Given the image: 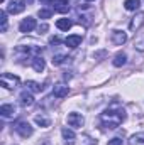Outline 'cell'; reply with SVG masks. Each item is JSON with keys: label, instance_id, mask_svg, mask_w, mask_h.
<instances>
[{"label": "cell", "instance_id": "obj_18", "mask_svg": "<svg viewBox=\"0 0 144 145\" xmlns=\"http://www.w3.org/2000/svg\"><path fill=\"white\" fill-rule=\"evenodd\" d=\"M61 135H63V138H65L68 144H73V142L76 140L75 132H73V130H70V128H63V130H61Z\"/></svg>", "mask_w": 144, "mask_h": 145}, {"label": "cell", "instance_id": "obj_30", "mask_svg": "<svg viewBox=\"0 0 144 145\" xmlns=\"http://www.w3.org/2000/svg\"><path fill=\"white\" fill-rule=\"evenodd\" d=\"M48 31V24H42V25H39V34H44Z\"/></svg>", "mask_w": 144, "mask_h": 145}, {"label": "cell", "instance_id": "obj_10", "mask_svg": "<svg viewBox=\"0 0 144 145\" xmlns=\"http://www.w3.org/2000/svg\"><path fill=\"white\" fill-rule=\"evenodd\" d=\"M126 40H127L126 32H122V31H114L112 32V42L115 46H122V44H126Z\"/></svg>", "mask_w": 144, "mask_h": 145}, {"label": "cell", "instance_id": "obj_7", "mask_svg": "<svg viewBox=\"0 0 144 145\" xmlns=\"http://www.w3.org/2000/svg\"><path fill=\"white\" fill-rule=\"evenodd\" d=\"M19 98H20V105H22V106H26V108H27V106H32V105H34V96H32V93H31L29 89L22 91Z\"/></svg>", "mask_w": 144, "mask_h": 145}, {"label": "cell", "instance_id": "obj_25", "mask_svg": "<svg viewBox=\"0 0 144 145\" xmlns=\"http://www.w3.org/2000/svg\"><path fill=\"white\" fill-rule=\"evenodd\" d=\"M107 145H124L122 142V138H119V137H115V138H112V140H108Z\"/></svg>", "mask_w": 144, "mask_h": 145}, {"label": "cell", "instance_id": "obj_15", "mask_svg": "<svg viewBox=\"0 0 144 145\" xmlns=\"http://www.w3.org/2000/svg\"><path fill=\"white\" fill-rule=\"evenodd\" d=\"M114 66L115 68H120V66H124L126 63H127V56H126V52H117L115 56H114Z\"/></svg>", "mask_w": 144, "mask_h": 145}, {"label": "cell", "instance_id": "obj_12", "mask_svg": "<svg viewBox=\"0 0 144 145\" xmlns=\"http://www.w3.org/2000/svg\"><path fill=\"white\" fill-rule=\"evenodd\" d=\"M0 115H2L3 118L14 116V115H15V106H14V105H2V106H0Z\"/></svg>", "mask_w": 144, "mask_h": 145}, {"label": "cell", "instance_id": "obj_34", "mask_svg": "<svg viewBox=\"0 0 144 145\" xmlns=\"http://www.w3.org/2000/svg\"><path fill=\"white\" fill-rule=\"evenodd\" d=\"M0 2H2V3H3V2H5V0H0Z\"/></svg>", "mask_w": 144, "mask_h": 145}, {"label": "cell", "instance_id": "obj_2", "mask_svg": "<svg viewBox=\"0 0 144 145\" xmlns=\"http://www.w3.org/2000/svg\"><path fill=\"white\" fill-rule=\"evenodd\" d=\"M0 83H2L3 88H7V89H14V88L20 83V79H19L17 76L10 74V72H2V76H0Z\"/></svg>", "mask_w": 144, "mask_h": 145}, {"label": "cell", "instance_id": "obj_19", "mask_svg": "<svg viewBox=\"0 0 144 145\" xmlns=\"http://www.w3.org/2000/svg\"><path fill=\"white\" fill-rule=\"evenodd\" d=\"M71 25H73V22L70 19H59V20L56 22V27H58L59 31H68Z\"/></svg>", "mask_w": 144, "mask_h": 145}, {"label": "cell", "instance_id": "obj_32", "mask_svg": "<svg viewBox=\"0 0 144 145\" xmlns=\"http://www.w3.org/2000/svg\"><path fill=\"white\" fill-rule=\"evenodd\" d=\"M41 2H44V3H48V2H54V0H41Z\"/></svg>", "mask_w": 144, "mask_h": 145}, {"label": "cell", "instance_id": "obj_16", "mask_svg": "<svg viewBox=\"0 0 144 145\" xmlns=\"http://www.w3.org/2000/svg\"><path fill=\"white\" fill-rule=\"evenodd\" d=\"M127 144L129 145H144V132H139V133L132 135Z\"/></svg>", "mask_w": 144, "mask_h": 145}, {"label": "cell", "instance_id": "obj_20", "mask_svg": "<svg viewBox=\"0 0 144 145\" xmlns=\"http://www.w3.org/2000/svg\"><path fill=\"white\" fill-rule=\"evenodd\" d=\"M139 5H141V0H126L124 2L126 10H137Z\"/></svg>", "mask_w": 144, "mask_h": 145}, {"label": "cell", "instance_id": "obj_35", "mask_svg": "<svg viewBox=\"0 0 144 145\" xmlns=\"http://www.w3.org/2000/svg\"><path fill=\"white\" fill-rule=\"evenodd\" d=\"M85 2H92V0H85Z\"/></svg>", "mask_w": 144, "mask_h": 145}, {"label": "cell", "instance_id": "obj_22", "mask_svg": "<svg viewBox=\"0 0 144 145\" xmlns=\"http://www.w3.org/2000/svg\"><path fill=\"white\" fill-rule=\"evenodd\" d=\"M66 59H68V57H66L65 54H54L53 59H51V63H53V66H59V64H63Z\"/></svg>", "mask_w": 144, "mask_h": 145}, {"label": "cell", "instance_id": "obj_23", "mask_svg": "<svg viewBox=\"0 0 144 145\" xmlns=\"http://www.w3.org/2000/svg\"><path fill=\"white\" fill-rule=\"evenodd\" d=\"M0 20H2V32H7V25H9V22H7V12H5V10L0 12Z\"/></svg>", "mask_w": 144, "mask_h": 145}, {"label": "cell", "instance_id": "obj_31", "mask_svg": "<svg viewBox=\"0 0 144 145\" xmlns=\"http://www.w3.org/2000/svg\"><path fill=\"white\" fill-rule=\"evenodd\" d=\"M32 2H34V0H24V3H29V5H31Z\"/></svg>", "mask_w": 144, "mask_h": 145}, {"label": "cell", "instance_id": "obj_24", "mask_svg": "<svg viewBox=\"0 0 144 145\" xmlns=\"http://www.w3.org/2000/svg\"><path fill=\"white\" fill-rule=\"evenodd\" d=\"M37 15H39L41 19H49V17L53 15V10H49V8H41V10L37 12Z\"/></svg>", "mask_w": 144, "mask_h": 145}, {"label": "cell", "instance_id": "obj_11", "mask_svg": "<svg viewBox=\"0 0 144 145\" xmlns=\"http://www.w3.org/2000/svg\"><path fill=\"white\" fill-rule=\"evenodd\" d=\"M53 3H54V10H56V12L65 14V12L70 10V3H68V0H54Z\"/></svg>", "mask_w": 144, "mask_h": 145}, {"label": "cell", "instance_id": "obj_17", "mask_svg": "<svg viewBox=\"0 0 144 145\" xmlns=\"http://www.w3.org/2000/svg\"><path fill=\"white\" fill-rule=\"evenodd\" d=\"M34 120H36V123H37V125H41V127H44V128L51 125V120L48 118V115H46V113L36 115V118H34Z\"/></svg>", "mask_w": 144, "mask_h": 145}, {"label": "cell", "instance_id": "obj_28", "mask_svg": "<svg viewBox=\"0 0 144 145\" xmlns=\"http://www.w3.org/2000/svg\"><path fill=\"white\" fill-rule=\"evenodd\" d=\"M134 47H136V49H137V51H144V39H143V40H137V42H136V46H134Z\"/></svg>", "mask_w": 144, "mask_h": 145}, {"label": "cell", "instance_id": "obj_3", "mask_svg": "<svg viewBox=\"0 0 144 145\" xmlns=\"http://www.w3.org/2000/svg\"><path fill=\"white\" fill-rule=\"evenodd\" d=\"M14 130L22 137V138H29L32 133H34V130H32V127L27 123V121H24V120H20V121H17L15 125H14Z\"/></svg>", "mask_w": 144, "mask_h": 145}, {"label": "cell", "instance_id": "obj_5", "mask_svg": "<svg viewBox=\"0 0 144 145\" xmlns=\"http://www.w3.org/2000/svg\"><path fill=\"white\" fill-rule=\"evenodd\" d=\"M143 24H144V12H137V14L131 19V22H129V29H131L132 32H136V31L141 29Z\"/></svg>", "mask_w": 144, "mask_h": 145}, {"label": "cell", "instance_id": "obj_27", "mask_svg": "<svg viewBox=\"0 0 144 145\" xmlns=\"http://www.w3.org/2000/svg\"><path fill=\"white\" fill-rule=\"evenodd\" d=\"M105 56H107V51H98V52H95V54H93V57H95V59H98V57H105Z\"/></svg>", "mask_w": 144, "mask_h": 145}, {"label": "cell", "instance_id": "obj_21", "mask_svg": "<svg viewBox=\"0 0 144 145\" xmlns=\"http://www.w3.org/2000/svg\"><path fill=\"white\" fill-rule=\"evenodd\" d=\"M26 88H27L31 93H41V91H42V86L37 84V83H34V81H27V83H26Z\"/></svg>", "mask_w": 144, "mask_h": 145}, {"label": "cell", "instance_id": "obj_6", "mask_svg": "<svg viewBox=\"0 0 144 145\" xmlns=\"http://www.w3.org/2000/svg\"><path fill=\"white\" fill-rule=\"evenodd\" d=\"M34 29H36V19H32V17L24 19V20L20 22V25H19V31H20V32H24V34L32 32Z\"/></svg>", "mask_w": 144, "mask_h": 145}, {"label": "cell", "instance_id": "obj_14", "mask_svg": "<svg viewBox=\"0 0 144 145\" xmlns=\"http://www.w3.org/2000/svg\"><path fill=\"white\" fill-rule=\"evenodd\" d=\"M32 69L37 72H42L44 71V68H46V64H44V59H42V56H37V57H34L32 59Z\"/></svg>", "mask_w": 144, "mask_h": 145}, {"label": "cell", "instance_id": "obj_26", "mask_svg": "<svg viewBox=\"0 0 144 145\" xmlns=\"http://www.w3.org/2000/svg\"><path fill=\"white\" fill-rule=\"evenodd\" d=\"M83 144H85V145H97V142H95V140H92L88 135H85V137H83Z\"/></svg>", "mask_w": 144, "mask_h": 145}, {"label": "cell", "instance_id": "obj_9", "mask_svg": "<svg viewBox=\"0 0 144 145\" xmlns=\"http://www.w3.org/2000/svg\"><path fill=\"white\" fill-rule=\"evenodd\" d=\"M68 93H70V88L66 84H56L53 88V96H56V98H65V96H68Z\"/></svg>", "mask_w": 144, "mask_h": 145}, {"label": "cell", "instance_id": "obj_8", "mask_svg": "<svg viewBox=\"0 0 144 145\" xmlns=\"http://www.w3.org/2000/svg\"><path fill=\"white\" fill-rule=\"evenodd\" d=\"M26 8V3H24V0H14L10 5H9V14H20L22 10Z\"/></svg>", "mask_w": 144, "mask_h": 145}, {"label": "cell", "instance_id": "obj_29", "mask_svg": "<svg viewBox=\"0 0 144 145\" xmlns=\"http://www.w3.org/2000/svg\"><path fill=\"white\" fill-rule=\"evenodd\" d=\"M59 42H61L59 37H51V39H49V44H53V46H58Z\"/></svg>", "mask_w": 144, "mask_h": 145}, {"label": "cell", "instance_id": "obj_13", "mask_svg": "<svg viewBox=\"0 0 144 145\" xmlns=\"http://www.w3.org/2000/svg\"><path fill=\"white\" fill-rule=\"evenodd\" d=\"M65 44H66L68 47H78V46L81 44V36H78V34L68 36L66 39H65Z\"/></svg>", "mask_w": 144, "mask_h": 145}, {"label": "cell", "instance_id": "obj_4", "mask_svg": "<svg viewBox=\"0 0 144 145\" xmlns=\"http://www.w3.org/2000/svg\"><path fill=\"white\" fill-rule=\"evenodd\" d=\"M66 121H68V125L73 127V128H81L83 123H85V118L80 113H70L68 118H66Z\"/></svg>", "mask_w": 144, "mask_h": 145}, {"label": "cell", "instance_id": "obj_1", "mask_svg": "<svg viewBox=\"0 0 144 145\" xmlns=\"http://www.w3.org/2000/svg\"><path fill=\"white\" fill-rule=\"evenodd\" d=\"M124 120H126V110L117 101H114L104 113H100V123L108 130L117 128Z\"/></svg>", "mask_w": 144, "mask_h": 145}, {"label": "cell", "instance_id": "obj_33", "mask_svg": "<svg viewBox=\"0 0 144 145\" xmlns=\"http://www.w3.org/2000/svg\"><path fill=\"white\" fill-rule=\"evenodd\" d=\"M39 145H51L49 142H42V144H39Z\"/></svg>", "mask_w": 144, "mask_h": 145}]
</instances>
